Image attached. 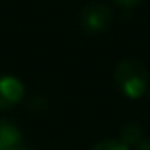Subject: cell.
<instances>
[{
  "label": "cell",
  "mask_w": 150,
  "mask_h": 150,
  "mask_svg": "<svg viewBox=\"0 0 150 150\" xmlns=\"http://www.w3.org/2000/svg\"><path fill=\"white\" fill-rule=\"evenodd\" d=\"M113 80L118 90L129 99H139L148 90V71L136 58H124L117 64Z\"/></svg>",
  "instance_id": "1"
},
{
  "label": "cell",
  "mask_w": 150,
  "mask_h": 150,
  "mask_svg": "<svg viewBox=\"0 0 150 150\" xmlns=\"http://www.w3.org/2000/svg\"><path fill=\"white\" fill-rule=\"evenodd\" d=\"M113 13L106 4H90L80 13V25L88 34H99L110 27Z\"/></svg>",
  "instance_id": "2"
},
{
  "label": "cell",
  "mask_w": 150,
  "mask_h": 150,
  "mask_svg": "<svg viewBox=\"0 0 150 150\" xmlns=\"http://www.w3.org/2000/svg\"><path fill=\"white\" fill-rule=\"evenodd\" d=\"M25 97V85L11 74H0V110H11Z\"/></svg>",
  "instance_id": "3"
},
{
  "label": "cell",
  "mask_w": 150,
  "mask_h": 150,
  "mask_svg": "<svg viewBox=\"0 0 150 150\" xmlns=\"http://www.w3.org/2000/svg\"><path fill=\"white\" fill-rule=\"evenodd\" d=\"M23 141V134L13 122L0 118V150H18Z\"/></svg>",
  "instance_id": "4"
},
{
  "label": "cell",
  "mask_w": 150,
  "mask_h": 150,
  "mask_svg": "<svg viewBox=\"0 0 150 150\" xmlns=\"http://www.w3.org/2000/svg\"><path fill=\"white\" fill-rule=\"evenodd\" d=\"M143 139V131L136 122H127L120 129V141L127 146H136Z\"/></svg>",
  "instance_id": "5"
},
{
  "label": "cell",
  "mask_w": 150,
  "mask_h": 150,
  "mask_svg": "<svg viewBox=\"0 0 150 150\" xmlns=\"http://www.w3.org/2000/svg\"><path fill=\"white\" fill-rule=\"evenodd\" d=\"M92 150H131L127 145H124L120 139H104L92 146Z\"/></svg>",
  "instance_id": "6"
},
{
  "label": "cell",
  "mask_w": 150,
  "mask_h": 150,
  "mask_svg": "<svg viewBox=\"0 0 150 150\" xmlns=\"http://www.w3.org/2000/svg\"><path fill=\"white\" fill-rule=\"evenodd\" d=\"M113 2H115L117 6H122V7H132V6L139 4L141 0H113Z\"/></svg>",
  "instance_id": "7"
},
{
  "label": "cell",
  "mask_w": 150,
  "mask_h": 150,
  "mask_svg": "<svg viewBox=\"0 0 150 150\" xmlns=\"http://www.w3.org/2000/svg\"><path fill=\"white\" fill-rule=\"evenodd\" d=\"M136 150H150V138H143L136 145Z\"/></svg>",
  "instance_id": "8"
},
{
  "label": "cell",
  "mask_w": 150,
  "mask_h": 150,
  "mask_svg": "<svg viewBox=\"0 0 150 150\" xmlns=\"http://www.w3.org/2000/svg\"><path fill=\"white\" fill-rule=\"evenodd\" d=\"M18 150H35V148H32V146H28V145H21Z\"/></svg>",
  "instance_id": "9"
}]
</instances>
